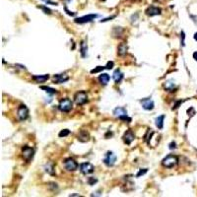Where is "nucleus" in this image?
<instances>
[{"mask_svg": "<svg viewBox=\"0 0 197 197\" xmlns=\"http://www.w3.org/2000/svg\"><path fill=\"white\" fill-rule=\"evenodd\" d=\"M178 163V159L177 156L174 155H168L166 158L162 161V165L163 167L167 168V169H171L175 167Z\"/></svg>", "mask_w": 197, "mask_h": 197, "instance_id": "1", "label": "nucleus"}, {"mask_svg": "<svg viewBox=\"0 0 197 197\" xmlns=\"http://www.w3.org/2000/svg\"><path fill=\"white\" fill-rule=\"evenodd\" d=\"M72 107H73V103L68 98L62 99L59 101V104H58V109L63 112H69L72 109Z\"/></svg>", "mask_w": 197, "mask_h": 197, "instance_id": "2", "label": "nucleus"}, {"mask_svg": "<svg viewBox=\"0 0 197 197\" xmlns=\"http://www.w3.org/2000/svg\"><path fill=\"white\" fill-rule=\"evenodd\" d=\"M113 115L115 116V117H118L119 119H121V120H127V121H131V118L128 117V115H127V110H126L124 107H116L113 110Z\"/></svg>", "mask_w": 197, "mask_h": 197, "instance_id": "3", "label": "nucleus"}, {"mask_svg": "<svg viewBox=\"0 0 197 197\" xmlns=\"http://www.w3.org/2000/svg\"><path fill=\"white\" fill-rule=\"evenodd\" d=\"M74 101L78 106H83L88 101V94L85 91H80L74 96Z\"/></svg>", "mask_w": 197, "mask_h": 197, "instance_id": "4", "label": "nucleus"}, {"mask_svg": "<svg viewBox=\"0 0 197 197\" xmlns=\"http://www.w3.org/2000/svg\"><path fill=\"white\" fill-rule=\"evenodd\" d=\"M103 162L104 164L107 166V167H112L113 165L115 164L116 162V156L115 154L113 152H110V151H109V152H107L106 154H104V157L103 159Z\"/></svg>", "mask_w": 197, "mask_h": 197, "instance_id": "5", "label": "nucleus"}, {"mask_svg": "<svg viewBox=\"0 0 197 197\" xmlns=\"http://www.w3.org/2000/svg\"><path fill=\"white\" fill-rule=\"evenodd\" d=\"M63 166L67 171H75L78 169V163L72 158H67L64 160Z\"/></svg>", "mask_w": 197, "mask_h": 197, "instance_id": "6", "label": "nucleus"}, {"mask_svg": "<svg viewBox=\"0 0 197 197\" xmlns=\"http://www.w3.org/2000/svg\"><path fill=\"white\" fill-rule=\"evenodd\" d=\"M35 155V150L29 146H24L22 148V157L26 162H30L34 158Z\"/></svg>", "mask_w": 197, "mask_h": 197, "instance_id": "7", "label": "nucleus"}, {"mask_svg": "<svg viewBox=\"0 0 197 197\" xmlns=\"http://www.w3.org/2000/svg\"><path fill=\"white\" fill-rule=\"evenodd\" d=\"M17 115L20 120H22V121L26 120V119L29 117V109H28L25 104H21V106L18 107Z\"/></svg>", "mask_w": 197, "mask_h": 197, "instance_id": "8", "label": "nucleus"}, {"mask_svg": "<svg viewBox=\"0 0 197 197\" xmlns=\"http://www.w3.org/2000/svg\"><path fill=\"white\" fill-rule=\"evenodd\" d=\"M97 17H99L98 14H89V15H86V16L77 18V19H75V23H77V24L89 23V22H92L93 20H95Z\"/></svg>", "mask_w": 197, "mask_h": 197, "instance_id": "9", "label": "nucleus"}, {"mask_svg": "<svg viewBox=\"0 0 197 197\" xmlns=\"http://www.w3.org/2000/svg\"><path fill=\"white\" fill-rule=\"evenodd\" d=\"M80 171L83 174H90L94 172L95 167L91 163H83V164L80 165Z\"/></svg>", "mask_w": 197, "mask_h": 197, "instance_id": "10", "label": "nucleus"}, {"mask_svg": "<svg viewBox=\"0 0 197 197\" xmlns=\"http://www.w3.org/2000/svg\"><path fill=\"white\" fill-rule=\"evenodd\" d=\"M140 103L142 104L143 109L146 110H152L154 109V107H155V104H154V101L151 100L150 98L142 99V100L140 101Z\"/></svg>", "mask_w": 197, "mask_h": 197, "instance_id": "11", "label": "nucleus"}, {"mask_svg": "<svg viewBox=\"0 0 197 197\" xmlns=\"http://www.w3.org/2000/svg\"><path fill=\"white\" fill-rule=\"evenodd\" d=\"M69 80V76L67 74H56L53 76V83L54 84H62Z\"/></svg>", "mask_w": 197, "mask_h": 197, "instance_id": "12", "label": "nucleus"}, {"mask_svg": "<svg viewBox=\"0 0 197 197\" xmlns=\"http://www.w3.org/2000/svg\"><path fill=\"white\" fill-rule=\"evenodd\" d=\"M162 12V9L159 7H156V6H150L146 9L145 13L147 16L153 17V16H157V15H160Z\"/></svg>", "mask_w": 197, "mask_h": 197, "instance_id": "13", "label": "nucleus"}, {"mask_svg": "<svg viewBox=\"0 0 197 197\" xmlns=\"http://www.w3.org/2000/svg\"><path fill=\"white\" fill-rule=\"evenodd\" d=\"M122 139H123V141H124V143L126 144V145H130V144L132 143V141L135 139V135L131 130H127L124 134H123Z\"/></svg>", "mask_w": 197, "mask_h": 197, "instance_id": "14", "label": "nucleus"}, {"mask_svg": "<svg viewBox=\"0 0 197 197\" xmlns=\"http://www.w3.org/2000/svg\"><path fill=\"white\" fill-rule=\"evenodd\" d=\"M78 140L80 142H88L90 140V134L88 133L86 130H80L78 133Z\"/></svg>", "mask_w": 197, "mask_h": 197, "instance_id": "15", "label": "nucleus"}, {"mask_svg": "<svg viewBox=\"0 0 197 197\" xmlns=\"http://www.w3.org/2000/svg\"><path fill=\"white\" fill-rule=\"evenodd\" d=\"M128 51V45L125 42H121L117 47V54L119 56H124Z\"/></svg>", "mask_w": 197, "mask_h": 197, "instance_id": "16", "label": "nucleus"}, {"mask_svg": "<svg viewBox=\"0 0 197 197\" xmlns=\"http://www.w3.org/2000/svg\"><path fill=\"white\" fill-rule=\"evenodd\" d=\"M164 88H165V90H167L169 92H174V90L177 89V86H175V83L174 80H168V81L165 82Z\"/></svg>", "mask_w": 197, "mask_h": 197, "instance_id": "17", "label": "nucleus"}, {"mask_svg": "<svg viewBox=\"0 0 197 197\" xmlns=\"http://www.w3.org/2000/svg\"><path fill=\"white\" fill-rule=\"evenodd\" d=\"M112 77H113V80H115V82L116 83V84H119V83L122 81L124 75H123V73L119 69H116V70H115V72H113Z\"/></svg>", "mask_w": 197, "mask_h": 197, "instance_id": "18", "label": "nucleus"}, {"mask_svg": "<svg viewBox=\"0 0 197 197\" xmlns=\"http://www.w3.org/2000/svg\"><path fill=\"white\" fill-rule=\"evenodd\" d=\"M32 78L35 80L36 83H45L49 79L48 74H45V75H34Z\"/></svg>", "mask_w": 197, "mask_h": 197, "instance_id": "19", "label": "nucleus"}, {"mask_svg": "<svg viewBox=\"0 0 197 197\" xmlns=\"http://www.w3.org/2000/svg\"><path fill=\"white\" fill-rule=\"evenodd\" d=\"M109 79H110V77H109V74H107V73L101 74L100 77H99V81H100V82H101V85H104V86L107 85V83L109 82Z\"/></svg>", "mask_w": 197, "mask_h": 197, "instance_id": "20", "label": "nucleus"}, {"mask_svg": "<svg viewBox=\"0 0 197 197\" xmlns=\"http://www.w3.org/2000/svg\"><path fill=\"white\" fill-rule=\"evenodd\" d=\"M87 50H88V45L85 41L81 42L80 44V51H81V55L82 57H86L87 55Z\"/></svg>", "mask_w": 197, "mask_h": 197, "instance_id": "21", "label": "nucleus"}, {"mask_svg": "<svg viewBox=\"0 0 197 197\" xmlns=\"http://www.w3.org/2000/svg\"><path fill=\"white\" fill-rule=\"evenodd\" d=\"M45 171L50 175H55V167L52 163H47L45 165Z\"/></svg>", "mask_w": 197, "mask_h": 197, "instance_id": "22", "label": "nucleus"}, {"mask_svg": "<svg viewBox=\"0 0 197 197\" xmlns=\"http://www.w3.org/2000/svg\"><path fill=\"white\" fill-rule=\"evenodd\" d=\"M164 120H165V115H160L156 118V126L159 129H163V127H164Z\"/></svg>", "mask_w": 197, "mask_h": 197, "instance_id": "23", "label": "nucleus"}, {"mask_svg": "<svg viewBox=\"0 0 197 197\" xmlns=\"http://www.w3.org/2000/svg\"><path fill=\"white\" fill-rule=\"evenodd\" d=\"M39 88H41L42 90H44L45 92H47V94H50V95H54V94H56V93H57L55 89L50 88V87H47V86H41V87H39Z\"/></svg>", "mask_w": 197, "mask_h": 197, "instance_id": "24", "label": "nucleus"}, {"mask_svg": "<svg viewBox=\"0 0 197 197\" xmlns=\"http://www.w3.org/2000/svg\"><path fill=\"white\" fill-rule=\"evenodd\" d=\"M70 134V131L68 130V129H64V130H61L60 132H59V134H58V136L59 137H66V136H68V135Z\"/></svg>", "mask_w": 197, "mask_h": 197, "instance_id": "25", "label": "nucleus"}, {"mask_svg": "<svg viewBox=\"0 0 197 197\" xmlns=\"http://www.w3.org/2000/svg\"><path fill=\"white\" fill-rule=\"evenodd\" d=\"M97 181H98V179H97V178H95L94 177H91L88 178V183L90 184V185H94V184L96 183Z\"/></svg>", "mask_w": 197, "mask_h": 197, "instance_id": "26", "label": "nucleus"}, {"mask_svg": "<svg viewBox=\"0 0 197 197\" xmlns=\"http://www.w3.org/2000/svg\"><path fill=\"white\" fill-rule=\"evenodd\" d=\"M104 69H106V66H98L97 68H95V69L92 70L91 73H98V72H100V71H101V70H104Z\"/></svg>", "mask_w": 197, "mask_h": 197, "instance_id": "27", "label": "nucleus"}, {"mask_svg": "<svg viewBox=\"0 0 197 197\" xmlns=\"http://www.w3.org/2000/svg\"><path fill=\"white\" fill-rule=\"evenodd\" d=\"M39 8H41L42 10H44L45 14H51V10H50V9L47 8L45 6H39Z\"/></svg>", "mask_w": 197, "mask_h": 197, "instance_id": "28", "label": "nucleus"}, {"mask_svg": "<svg viewBox=\"0 0 197 197\" xmlns=\"http://www.w3.org/2000/svg\"><path fill=\"white\" fill-rule=\"evenodd\" d=\"M147 171H148V169H143V170H140L139 171H138V174H136V177H141V175L145 174Z\"/></svg>", "mask_w": 197, "mask_h": 197, "instance_id": "29", "label": "nucleus"}, {"mask_svg": "<svg viewBox=\"0 0 197 197\" xmlns=\"http://www.w3.org/2000/svg\"><path fill=\"white\" fill-rule=\"evenodd\" d=\"M112 67H113V62L112 61H109L106 65V69H112Z\"/></svg>", "mask_w": 197, "mask_h": 197, "instance_id": "30", "label": "nucleus"}, {"mask_svg": "<svg viewBox=\"0 0 197 197\" xmlns=\"http://www.w3.org/2000/svg\"><path fill=\"white\" fill-rule=\"evenodd\" d=\"M180 36H181V45H182V47H184V45H185V44H184V39H185V35H184V32H181Z\"/></svg>", "mask_w": 197, "mask_h": 197, "instance_id": "31", "label": "nucleus"}, {"mask_svg": "<svg viewBox=\"0 0 197 197\" xmlns=\"http://www.w3.org/2000/svg\"><path fill=\"white\" fill-rule=\"evenodd\" d=\"M44 1L47 2V3H50L51 5H57L56 2H52V1H50V0H44Z\"/></svg>", "mask_w": 197, "mask_h": 197, "instance_id": "32", "label": "nucleus"}, {"mask_svg": "<svg viewBox=\"0 0 197 197\" xmlns=\"http://www.w3.org/2000/svg\"><path fill=\"white\" fill-rule=\"evenodd\" d=\"M174 148H175V143H174V142H171V143L170 144V149L172 150V149H174Z\"/></svg>", "mask_w": 197, "mask_h": 197, "instance_id": "33", "label": "nucleus"}, {"mask_svg": "<svg viewBox=\"0 0 197 197\" xmlns=\"http://www.w3.org/2000/svg\"><path fill=\"white\" fill-rule=\"evenodd\" d=\"M193 58L197 61V51H195V52H193Z\"/></svg>", "mask_w": 197, "mask_h": 197, "instance_id": "34", "label": "nucleus"}, {"mask_svg": "<svg viewBox=\"0 0 197 197\" xmlns=\"http://www.w3.org/2000/svg\"><path fill=\"white\" fill-rule=\"evenodd\" d=\"M193 38H194V39L197 42V33H195L194 34V36H193Z\"/></svg>", "mask_w": 197, "mask_h": 197, "instance_id": "35", "label": "nucleus"}, {"mask_svg": "<svg viewBox=\"0 0 197 197\" xmlns=\"http://www.w3.org/2000/svg\"><path fill=\"white\" fill-rule=\"evenodd\" d=\"M101 1H104V0H101Z\"/></svg>", "mask_w": 197, "mask_h": 197, "instance_id": "36", "label": "nucleus"}]
</instances>
